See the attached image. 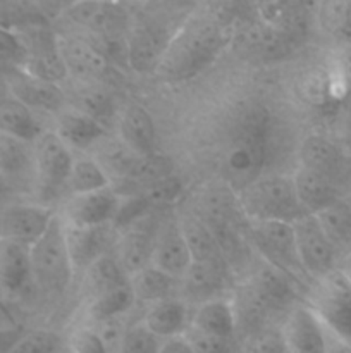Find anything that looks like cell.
<instances>
[{"label": "cell", "instance_id": "cell-20", "mask_svg": "<svg viewBox=\"0 0 351 353\" xmlns=\"http://www.w3.org/2000/svg\"><path fill=\"white\" fill-rule=\"evenodd\" d=\"M296 286L298 283L267 264L246 283V290L267 314L288 309L296 299Z\"/></svg>", "mask_w": 351, "mask_h": 353}, {"label": "cell", "instance_id": "cell-18", "mask_svg": "<svg viewBox=\"0 0 351 353\" xmlns=\"http://www.w3.org/2000/svg\"><path fill=\"white\" fill-rule=\"evenodd\" d=\"M233 43L244 55L257 59H275L288 54L295 40L272 30L255 17L253 21L244 24L236 23Z\"/></svg>", "mask_w": 351, "mask_h": 353}, {"label": "cell", "instance_id": "cell-36", "mask_svg": "<svg viewBox=\"0 0 351 353\" xmlns=\"http://www.w3.org/2000/svg\"><path fill=\"white\" fill-rule=\"evenodd\" d=\"M95 150L96 152L92 157L102 165L103 171L109 174L110 181H112V179L123 181V179L129 174L131 169L134 168L138 159H140L133 150H129L119 138L114 140V138L105 137L98 145H96Z\"/></svg>", "mask_w": 351, "mask_h": 353}, {"label": "cell", "instance_id": "cell-49", "mask_svg": "<svg viewBox=\"0 0 351 353\" xmlns=\"http://www.w3.org/2000/svg\"><path fill=\"white\" fill-rule=\"evenodd\" d=\"M26 330L19 324L16 326L6 327V330H0V353H10L14 350L17 343H19L21 338L24 336Z\"/></svg>", "mask_w": 351, "mask_h": 353}, {"label": "cell", "instance_id": "cell-27", "mask_svg": "<svg viewBox=\"0 0 351 353\" xmlns=\"http://www.w3.org/2000/svg\"><path fill=\"white\" fill-rule=\"evenodd\" d=\"M141 321L155 336L164 341L184 336L191 324V316H189L188 305L174 296V299L162 300V302L148 305Z\"/></svg>", "mask_w": 351, "mask_h": 353}, {"label": "cell", "instance_id": "cell-1", "mask_svg": "<svg viewBox=\"0 0 351 353\" xmlns=\"http://www.w3.org/2000/svg\"><path fill=\"white\" fill-rule=\"evenodd\" d=\"M236 21L219 6L189 10L165 48L155 74L165 83H184L209 69L233 45Z\"/></svg>", "mask_w": 351, "mask_h": 353}, {"label": "cell", "instance_id": "cell-17", "mask_svg": "<svg viewBox=\"0 0 351 353\" xmlns=\"http://www.w3.org/2000/svg\"><path fill=\"white\" fill-rule=\"evenodd\" d=\"M7 81L14 99L30 107L33 112L43 110V112H55L58 116L64 110L65 93L58 85L34 78L21 68H14V71L7 76Z\"/></svg>", "mask_w": 351, "mask_h": 353}, {"label": "cell", "instance_id": "cell-19", "mask_svg": "<svg viewBox=\"0 0 351 353\" xmlns=\"http://www.w3.org/2000/svg\"><path fill=\"white\" fill-rule=\"evenodd\" d=\"M21 69L34 78L58 86L69 78L54 33H38L31 47L24 45V61Z\"/></svg>", "mask_w": 351, "mask_h": 353}, {"label": "cell", "instance_id": "cell-2", "mask_svg": "<svg viewBox=\"0 0 351 353\" xmlns=\"http://www.w3.org/2000/svg\"><path fill=\"white\" fill-rule=\"evenodd\" d=\"M274 134L272 119L265 109L251 107L231 128L222 155V174L234 193L264 176Z\"/></svg>", "mask_w": 351, "mask_h": 353}, {"label": "cell", "instance_id": "cell-46", "mask_svg": "<svg viewBox=\"0 0 351 353\" xmlns=\"http://www.w3.org/2000/svg\"><path fill=\"white\" fill-rule=\"evenodd\" d=\"M184 338L196 353H240L234 345V340L212 336V334L202 333V331H196L193 327L186 331Z\"/></svg>", "mask_w": 351, "mask_h": 353}, {"label": "cell", "instance_id": "cell-52", "mask_svg": "<svg viewBox=\"0 0 351 353\" xmlns=\"http://www.w3.org/2000/svg\"><path fill=\"white\" fill-rule=\"evenodd\" d=\"M10 99H12V93H10V86H9V81H7V76L0 74V107Z\"/></svg>", "mask_w": 351, "mask_h": 353}, {"label": "cell", "instance_id": "cell-57", "mask_svg": "<svg viewBox=\"0 0 351 353\" xmlns=\"http://www.w3.org/2000/svg\"><path fill=\"white\" fill-rule=\"evenodd\" d=\"M348 272V271H346ZM348 274H350V278H351V272H348Z\"/></svg>", "mask_w": 351, "mask_h": 353}, {"label": "cell", "instance_id": "cell-34", "mask_svg": "<svg viewBox=\"0 0 351 353\" xmlns=\"http://www.w3.org/2000/svg\"><path fill=\"white\" fill-rule=\"evenodd\" d=\"M323 231L336 247L339 257L351 255V200H337L326 210L317 214Z\"/></svg>", "mask_w": 351, "mask_h": 353}, {"label": "cell", "instance_id": "cell-23", "mask_svg": "<svg viewBox=\"0 0 351 353\" xmlns=\"http://www.w3.org/2000/svg\"><path fill=\"white\" fill-rule=\"evenodd\" d=\"M179 224H181L182 234H184L186 243H188L189 252H191L193 262L213 265V268L227 271L229 264H227L226 257H224V252L220 248L219 241H217L210 228L203 223V219L198 214L186 212L179 219Z\"/></svg>", "mask_w": 351, "mask_h": 353}, {"label": "cell", "instance_id": "cell-42", "mask_svg": "<svg viewBox=\"0 0 351 353\" xmlns=\"http://www.w3.org/2000/svg\"><path fill=\"white\" fill-rule=\"evenodd\" d=\"M162 347V340L155 336L143 321L131 324L123 331L117 350L119 353H158Z\"/></svg>", "mask_w": 351, "mask_h": 353}, {"label": "cell", "instance_id": "cell-50", "mask_svg": "<svg viewBox=\"0 0 351 353\" xmlns=\"http://www.w3.org/2000/svg\"><path fill=\"white\" fill-rule=\"evenodd\" d=\"M158 353H196L193 350V347L189 345V341L184 336L171 338V340L162 341L160 352Z\"/></svg>", "mask_w": 351, "mask_h": 353}, {"label": "cell", "instance_id": "cell-37", "mask_svg": "<svg viewBox=\"0 0 351 353\" xmlns=\"http://www.w3.org/2000/svg\"><path fill=\"white\" fill-rule=\"evenodd\" d=\"M109 186H112L109 174L103 171L102 165L92 155L74 157L71 172H69L67 186H65V192L71 193V196L100 192Z\"/></svg>", "mask_w": 351, "mask_h": 353}, {"label": "cell", "instance_id": "cell-41", "mask_svg": "<svg viewBox=\"0 0 351 353\" xmlns=\"http://www.w3.org/2000/svg\"><path fill=\"white\" fill-rule=\"evenodd\" d=\"M317 19L323 31L341 40V45H351V2L320 3Z\"/></svg>", "mask_w": 351, "mask_h": 353}, {"label": "cell", "instance_id": "cell-21", "mask_svg": "<svg viewBox=\"0 0 351 353\" xmlns=\"http://www.w3.org/2000/svg\"><path fill=\"white\" fill-rule=\"evenodd\" d=\"M67 248L71 255L74 272L83 271L95 264L103 255L110 254L109 248L114 245L112 226L100 228H67Z\"/></svg>", "mask_w": 351, "mask_h": 353}, {"label": "cell", "instance_id": "cell-5", "mask_svg": "<svg viewBox=\"0 0 351 353\" xmlns=\"http://www.w3.org/2000/svg\"><path fill=\"white\" fill-rule=\"evenodd\" d=\"M241 233L244 241L257 252L265 264L277 269L298 285H306L310 281L299 262L292 224L246 219Z\"/></svg>", "mask_w": 351, "mask_h": 353}, {"label": "cell", "instance_id": "cell-10", "mask_svg": "<svg viewBox=\"0 0 351 353\" xmlns=\"http://www.w3.org/2000/svg\"><path fill=\"white\" fill-rule=\"evenodd\" d=\"M292 231H295L299 262L310 279L320 281L337 271L336 264L339 261V254L317 216L305 214L299 217L292 223Z\"/></svg>", "mask_w": 351, "mask_h": 353}, {"label": "cell", "instance_id": "cell-7", "mask_svg": "<svg viewBox=\"0 0 351 353\" xmlns=\"http://www.w3.org/2000/svg\"><path fill=\"white\" fill-rule=\"evenodd\" d=\"M310 307L329 334L351 345V278L346 271H334L315 283Z\"/></svg>", "mask_w": 351, "mask_h": 353}, {"label": "cell", "instance_id": "cell-51", "mask_svg": "<svg viewBox=\"0 0 351 353\" xmlns=\"http://www.w3.org/2000/svg\"><path fill=\"white\" fill-rule=\"evenodd\" d=\"M341 148L346 154V157H351V110L344 117L343 128H341Z\"/></svg>", "mask_w": 351, "mask_h": 353}, {"label": "cell", "instance_id": "cell-39", "mask_svg": "<svg viewBox=\"0 0 351 353\" xmlns=\"http://www.w3.org/2000/svg\"><path fill=\"white\" fill-rule=\"evenodd\" d=\"M134 302H136V299H134L131 286H119V288L109 290V292L93 296L92 303H89V316L100 324L117 321L134 305Z\"/></svg>", "mask_w": 351, "mask_h": 353}, {"label": "cell", "instance_id": "cell-47", "mask_svg": "<svg viewBox=\"0 0 351 353\" xmlns=\"http://www.w3.org/2000/svg\"><path fill=\"white\" fill-rule=\"evenodd\" d=\"M329 68L344 95L351 93V45H341L334 52Z\"/></svg>", "mask_w": 351, "mask_h": 353}, {"label": "cell", "instance_id": "cell-53", "mask_svg": "<svg viewBox=\"0 0 351 353\" xmlns=\"http://www.w3.org/2000/svg\"><path fill=\"white\" fill-rule=\"evenodd\" d=\"M327 353H351V345L343 343V341L336 340V338H330V345Z\"/></svg>", "mask_w": 351, "mask_h": 353}, {"label": "cell", "instance_id": "cell-56", "mask_svg": "<svg viewBox=\"0 0 351 353\" xmlns=\"http://www.w3.org/2000/svg\"><path fill=\"white\" fill-rule=\"evenodd\" d=\"M348 259H350V261H351V255H350V257H348ZM348 272H351V269H350V271H348Z\"/></svg>", "mask_w": 351, "mask_h": 353}, {"label": "cell", "instance_id": "cell-31", "mask_svg": "<svg viewBox=\"0 0 351 353\" xmlns=\"http://www.w3.org/2000/svg\"><path fill=\"white\" fill-rule=\"evenodd\" d=\"M153 238L155 231L140 230L134 226L127 228L126 233L119 238L116 257L127 278L150 265Z\"/></svg>", "mask_w": 351, "mask_h": 353}, {"label": "cell", "instance_id": "cell-14", "mask_svg": "<svg viewBox=\"0 0 351 353\" xmlns=\"http://www.w3.org/2000/svg\"><path fill=\"white\" fill-rule=\"evenodd\" d=\"M150 264L178 281H181L191 268V252L182 234L179 219L164 221L155 230Z\"/></svg>", "mask_w": 351, "mask_h": 353}, {"label": "cell", "instance_id": "cell-45", "mask_svg": "<svg viewBox=\"0 0 351 353\" xmlns=\"http://www.w3.org/2000/svg\"><path fill=\"white\" fill-rule=\"evenodd\" d=\"M67 348L72 353H110L102 334L93 327H78L71 333Z\"/></svg>", "mask_w": 351, "mask_h": 353}, {"label": "cell", "instance_id": "cell-4", "mask_svg": "<svg viewBox=\"0 0 351 353\" xmlns=\"http://www.w3.org/2000/svg\"><path fill=\"white\" fill-rule=\"evenodd\" d=\"M184 19H172L164 9L153 10L151 7L143 12L131 14L126 33L127 65L143 74L157 71L165 48Z\"/></svg>", "mask_w": 351, "mask_h": 353}, {"label": "cell", "instance_id": "cell-8", "mask_svg": "<svg viewBox=\"0 0 351 353\" xmlns=\"http://www.w3.org/2000/svg\"><path fill=\"white\" fill-rule=\"evenodd\" d=\"M34 150V186L43 202L57 199L67 186L71 172L72 152L55 131L45 130L33 143Z\"/></svg>", "mask_w": 351, "mask_h": 353}, {"label": "cell", "instance_id": "cell-15", "mask_svg": "<svg viewBox=\"0 0 351 353\" xmlns=\"http://www.w3.org/2000/svg\"><path fill=\"white\" fill-rule=\"evenodd\" d=\"M55 212L45 205H16L0 216V240L31 248L50 224Z\"/></svg>", "mask_w": 351, "mask_h": 353}, {"label": "cell", "instance_id": "cell-28", "mask_svg": "<svg viewBox=\"0 0 351 353\" xmlns=\"http://www.w3.org/2000/svg\"><path fill=\"white\" fill-rule=\"evenodd\" d=\"M0 174L10 186L34 183L33 143L0 133Z\"/></svg>", "mask_w": 351, "mask_h": 353}, {"label": "cell", "instance_id": "cell-32", "mask_svg": "<svg viewBox=\"0 0 351 353\" xmlns=\"http://www.w3.org/2000/svg\"><path fill=\"white\" fill-rule=\"evenodd\" d=\"M43 131L36 114L14 97L0 107V133L34 143Z\"/></svg>", "mask_w": 351, "mask_h": 353}, {"label": "cell", "instance_id": "cell-48", "mask_svg": "<svg viewBox=\"0 0 351 353\" xmlns=\"http://www.w3.org/2000/svg\"><path fill=\"white\" fill-rule=\"evenodd\" d=\"M24 61V43L10 31L0 28V64L21 68Z\"/></svg>", "mask_w": 351, "mask_h": 353}, {"label": "cell", "instance_id": "cell-29", "mask_svg": "<svg viewBox=\"0 0 351 353\" xmlns=\"http://www.w3.org/2000/svg\"><path fill=\"white\" fill-rule=\"evenodd\" d=\"M31 278L30 248L0 240V286L9 293H19L26 288Z\"/></svg>", "mask_w": 351, "mask_h": 353}, {"label": "cell", "instance_id": "cell-22", "mask_svg": "<svg viewBox=\"0 0 351 353\" xmlns=\"http://www.w3.org/2000/svg\"><path fill=\"white\" fill-rule=\"evenodd\" d=\"M291 178L299 203L306 214L317 216L327 207L336 203L337 200L343 199L336 179L329 178V176L319 174V172H313L298 165Z\"/></svg>", "mask_w": 351, "mask_h": 353}, {"label": "cell", "instance_id": "cell-3", "mask_svg": "<svg viewBox=\"0 0 351 353\" xmlns=\"http://www.w3.org/2000/svg\"><path fill=\"white\" fill-rule=\"evenodd\" d=\"M237 203L248 221L292 224L305 216L291 176L264 174L236 193Z\"/></svg>", "mask_w": 351, "mask_h": 353}, {"label": "cell", "instance_id": "cell-16", "mask_svg": "<svg viewBox=\"0 0 351 353\" xmlns=\"http://www.w3.org/2000/svg\"><path fill=\"white\" fill-rule=\"evenodd\" d=\"M119 140L133 150L138 157L157 154V128L147 107L138 102H129L119 110L117 116Z\"/></svg>", "mask_w": 351, "mask_h": 353}, {"label": "cell", "instance_id": "cell-40", "mask_svg": "<svg viewBox=\"0 0 351 353\" xmlns=\"http://www.w3.org/2000/svg\"><path fill=\"white\" fill-rule=\"evenodd\" d=\"M85 274L86 285H88L92 296L109 292V290L119 288V286L129 285V278L123 271L117 257H114L112 254H107L102 259H98L95 264L86 269Z\"/></svg>", "mask_w": 351, "mask_h": 353}, {"label": "cell", "instance_id": "cell-9", "mask_svg": "<svg viewBox=\"0 0 351 353\" xmlns=\"http://www.w3.org/2000/svg\"><path fill=\"white\" fill-rule=\"evenodd\" d=\"M64 17L76 31L96 40H126L131 12L116 2H76L65 9Z\"/></svg>", "mask_w": 351, "mask_h": 353}, {"label": "cell", "instance_id": "cell-35", "mask_svg": "<svg viewBox=\"0 0 351 353\" xmlns=\"http://www.w3.org/2000/svg\"><path fill=\"white\" fill-rule=\"evenodd\" d=\"M226 279L227 271H224V269L193 262L191 268L188 269V272H186L181 281L186 293L191 299H196L200 303H203L206 300L220 296L219 293L226 286Z\"/></svg>", "mask_w": 351, "mask_h": 353}, {"label": "cell", "instance_id": "cell-44", "mask_svg": "<svg viewBox=\"0 0 351 353\" xmlns=\"http://www.w3.org/2000/svg\"><path fill=\"white\" fill-rule=\"evenodd\" d=\"M240 353H289L281 330L258 327L244 340Z\"/></svg>", "mask_w": 351, "mask_h": 353}, {"label": "cell", "instance_id": "cell-33", "mask_svg": "<svg viewBox=\"0 0 351 353\" xmlns=\"http://www.w3.org/2000/svg\"><path fill=\"white\" fill-rule=\"evenodd\" d=\"M178 285V279L171 278L151 264L129 278V286L136 302H145L147 305L174 299Z\"/></svg>", "mask_w": 351, "mask_h": 353}, {"label": "cell", "instance_id": "cell-26", "mask_svg": "<svg viewBox=\"0 0 351 353\" xmlns=\"http://www.w3.org/2000/svg\"><path fill=\"white\" fill-rule=\"evenodd\" d=\"M189 327L202 333L212 334V336L224 338V340H234L237 330V316L234 302L224 296L206 300L196 307L191 314V324Z\"/></svg>", "mask_w": 351, "mask_h": 353}, {"label": "cell", "instance_id": "cell-38", "mask_svg": "<svg viewBox=\"0 0 351 353\" xmlns=\"http://www.w3.org/2000/svg\"><path fill=\"white\" fill-rule=\"evenodd\" d=\"M72 97H74V109L93 117L103 126H107V121L112 119L117 112L114 97L103 90L100 83H81Z\"/></svg>", "mask_w": 351, "mask_h": 353}, {"label": "cell", "instance_id": "cell-54", "mask_svg": "<svg viewBox=\"0 0 351 353\" xmlns=\"http://www.w3.org/2000/svg\"><path fill=\"white\" fill-rule=\"evenodd\" d=\"M10 192H12V186H10L9 183H7V179L0 174V202H3V200L10 195Z\"/></svg>", "mask_w": 351, "mask_h": 353}, {"label": "cell", "instance_id": "cell-13", "mask_svg": "<svg viewBox=\"0 0 351 353\" xmlns=\"http://www.w3.org/2000/svg\"><path fill=\"white\" fill-rule=\"evenodd\" d=\"M281 334L289 353H327L332 338L308 303L289 309Z\"/></svg>", "mask_w": 351, "mask_h": 353}, {"label": "cell", "instance_id": "cell-6", "mask_svg": "<svg viewBox=\"0 0 351 353\" xmlns=\"http://www.w3.org/2000/svg\"><path fill=\"white\" fill-rule=\"evenodd\" d=\"M30 259L34 281L45 292L64 293L69 288L74 268L69 255L65 224L58 214L52 217L40 240L30 248Z\"/></svg>", "mask_w": 351, "mask_h": 353}, {"label": "cell", "instance_id": "cell-55", "mask_svg": "<svg viewBox=\"0 0 351 353\" xmlns=\"http://www.w3.org/2000/svg\"><path fill=\"white\" fill-rule=\"evenodd\" d=\"M58 353H72V352L69 350V348H67V345H64V348H62V350L58 352Z\"/></svg>", "mask_w": 351, "mask_h": 353}, {"label": "cell", "instance_id": "cell-25", "mask_svg": "<svg viewBox=\"0 0 351 353\" xmlns=\"http://www.w3.org/2000/svg\"><path fill=\"white\" fill-rule=\"evenodd\" d=\"M344 157L346 154L337 141L319 133L308 134L301 141L298 152L299 168L310 169V171L329 176L332 179H336L343 169Z\"/></svg>", "mask_w": 351, "mask_h": 353}, {"label": "cell", "instance_id": "cell-30", "mask_svg": "<svg viewBox=\"0 0 351 353\" xmlns=\"http://www.w3.org/2000/svg\"><path fill=\"white\" fill-rule=\"evenodd\" d=\"M174 176V165L164 155H147V157H140L134 168L131 169L129 174L120 181V188H114L120 196L124 193H131V195H141L151 186L158 185L164 179Z\"/></svg>", "mask_w": 351, "mask_h": 353}, {"label": "cell", "instance_id": "cell-11", "mask_svg": "<svg viewBox=\"0 0 351 353\" xmlns=\"http://www.w3.org/2000/svg\"><path fill=\"white\" fill-rule=\"evenodd\" d=\"M57 45L67 76L78 83H100L112 71L109 59L88 37L78 31L58 34Z\"/></svg>", "mask_w": 351, "mask_h": 353}, {"label": "cell", "instance_id": "cell-12", "mask_svg": "<svg viewBox=\"0 0 351 353\" xmlns=\"http://www.w3.org/2000/svg\"><path fill=\"white\" fill-rule=\"evenodd\" d=\"M120 203L123 196L114 190V186H109L100 192L69 196L58 216L67 228L112 226Z\"/></svg>", "mask_w": 351, "mask_h": 353}, {"label": "cell", "instance_id": "cell-24", "mask_svg": "<svg viewBox=\"0 0 351 353\" xmlns=\"http://www.w3.org/2000/svg\"><path fill=\"white\" fill-rule=\"evenodd\" d=\"M55 133L71 150H89L107 137V126L72 107L57 116Z\"/></svg>", "mask_w": 351, "mask_h": 353}, {"label": "cell", "instance_id": "cell-43", "mask_svg": "<svg viewBox=\"0 0 351 353\" xmlns=\"http://www.w3.org/2000/svg\"><path fill=\"white\" fill-rule=\"evenodd\" d=\"M62 348L64 341L55 331L34 330L26 331L10 353H58Z\"/></svg>", "mask_w": 351, "mask_h": 353}]
</instances>
